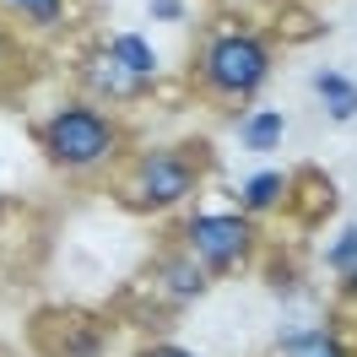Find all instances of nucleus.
I'll use <instances>...</instances> for the list:
<instances>
[{
    "label": "nucleus",
    "mask_w": 357,
    "mask_h": 357,
    "mask_svg": "<svg viewBox=\"0 0 357 357\" xmlns=\"http://www.w3.org/2000/svg\"><path fill=\"white\" fill-rule=\"evenodd\" d=\"M206 82L217 92H227V98H249L266 82V49L255 38H238V33L211 38V49H206Z\"/></svg>",
    "instance_id": "obj_1"
},
{
    "label": "nucleus",
    "mask_w": 357,
    "mask_h": 357,
    "mask_svg": "<svg viewBox=\"0 0 357 357\" xmlns=\"http://www.w3.org/2000/svg\"><path fill=\"white\" fill-rule=\"evenodd\" d=\"M44 146H49V157H60V162H98V157H109V146H114V125L92 109H66L44 125Z\"/></svg>",
    "instance_id": "obj_2"
},
{
    "label": "nucleus",
    "mask_w": 357,
    "mask_h": 357,
    "mask_svg": "<svg viewBox=\"0 0 357 357\" xmlns=\"http://www.w3.org/2000/svg\"><path fill=\"white\" fill-rule=\"evenodd\" d=\"M190 238H195V249H201L211 266H233V260H244L249 255V222L244 217H233V211H206V217H195L190 222Z\"/></svg>",
    "instance_id": "obj_3"
},
{
    "label": "nucleus",
    "mask_w": 357,
    "mask_h": 357,
    "mask_svg": "<svg viewBox=\"0 0 357 357\" xmlns=\"http://www.w3.org/2000/svg\"><path fill=\"white\" fill-rule=\"evenodd\" d=\"M190 162L184 157H168V152H157V157H146L141 162V201H152V206H168V201H178L184 190H190Z\"/></svg>",
    "instance_id": "obj_4"
},
{
    "label": "nucleus",
    "mask_w": 357,
    "mask_h": 357,
    "mask_svg": "<svg viewBox=\"0 0 357 357\" xmlns=\"http://www.w3.org/2000/svg\"><path fill=\"white\" fill-rule=\"evenodd\" d=\"M38 341L54 347V357H92L98 352V331L92 325H76V319H54V325H38Z\"/></svg>",
    "instance_id": "obj_5"
},
{
    "label": "nucleus",
    "mask_w": 357,
    "mask_h": 357,
    "mask_svg": "<svg viewBox=\"0 0 357 357\" xmlns=\"http://www.w3.org/2000/svg\"><path fill=\"white\" fill-rule=\"evenodd\" d=\"M314 87H319V103H325L331 119H352L357 114V87L347 82V76H319Z\"/></svg>",
    "instance_id": "obj_6"
},
{
    "label": "nucleus",
    "mask_w": 357,
    "mask_h": 357,
    "mask_svg": "<svg viewBox=\"0 0 357 357\" xmlns=\"http://www.w3.org/2000/svg\"><path fill=\"white\" fill-rule=\"evenodd\" d=\"M109 54H114L125 70H130V76H152V70H157V54L146 49V38H135V33H119Z\"/></svg>",
    "instance_id": "obj_7"
},
{
    "label": "nucleus",
    "mask_w": 357,
    "mask_h": 357,
    "mask_svg": "<svg viewBox=\"0 0 357 357\" xmlns=\"http://www.w3.org/2000/svg\"><path fill=\"white\" fill-rule=\"evenodd\" d=\"M92 82H98V87L109 92V98H130V87H135V76L125 66H119V60H114V54H103V60H98V66L87 70Z\"/></svg>",
    "instance_id": "obj_8"
},
{
    "label": "nucleus",
    "mask_w": 357,
    "mask_h": 357,
    "mask_svg": "<svg viewBox=\"0 0 357 357\" xmlns=\"http://www.w3.org/2000/svg\"><path fill=\"white\" fill-rule=\"evenodd\" d=\"M282 141V114H255L244 125V146H276Z\"/></svg>",
    "instance_id": "obj_9"
},
{
    "label": "nucleus",
    "mask_w": 357,
    "mask_h": 357,
    "mask_svg": "<svg viewBox=\"0 0 357 357\" xmlns=\"http://www.w3.org/2000/svg\"><path fill=\"white\" fill-rule=\"evenodd\" d=\"M244 201L249 206H276L282 201V174H255L244 184Z\"/></svg>",
    "instance_id": "obj_10"
},
{
    "label": "nucleus",
    "mask_w": 357,
    "mask_h": 357,
    "mask_svg": "<svg viewBox=\"0 0 357 357\" xmlns=\"http://www.w3.org/2000/svg\"><path fill=\"white\" fill-rule=\"evenodd\" d=\"M168 287H174L178 298H195V292L206 287V276L190 266V260H174V266H168Z\"/></svg>",
    "instance_id": "obj_11"
},
{
    "label": "nucleus",
    "mask_w": 357,
    "mask_h": 357,
    "mask_svg": "<svg viewBox=\"0 0 357 357\" xmlns=\"http://www.w3.org/2000/svg\"><path fill=\"white\" fill-rule=\"evenodd\" d=\"M287 357H347L331 335H303V341H287Z\"/></svg>",
    "instance_id": "obj_12"
},
{
    "label": "nucleus",
    "mask_w": 357,
    "mask_h": 357,
    "mask_svg": "<svg viewBox=\"0 0 357 357\" xmlns=\"http://www.w3.org/2000/svg\"><path fill=\"white\" fill-rule=\"evenodd\" d=\"M352 260H357V227H347V233H341V244L331 249V266H341V271H347Z\"/></svg>",
    "instance_id": "obj_13"
},
{
    "label": "nucleus",
    "mask_w": 357,
    "mask_h": 357,
    "mask_svg": "<svg viewBox=\"0 0 357 357\" xmlns=\"http://www.w3.org/2000/svg\"><path fill=\"white\" fill-rule=\"evenodd\" d=\"M17 6H27V11H33V17H44V22L60 17V0H17Z\"/></svg>",
    "instance_id": "obj_14"
},
{
    "label": "nucleus",
    "mask_w": 357,
    "mask_h": 357,
    "mask_svg": "<svg viewBox=\"0 0 357 357\" xmlns=\"http://www.w3.org/2000/svg\"><path fill=\"white\" fill-rule=\"evenodd\" d=\"M178 11H184V6H178V0H152V17H162V22H174Z\"/></svg>",
    "instance_id": "obj_15"
},
{
    "label": "nucleus",
    "mask_w": 357,
    "mask_h": 357,
    "mask_svg": "<svg viewBox=\"0 0 357 357\" xmlns=\"http://www.w3.org/2000/svg\"><path fill=\"white\" fill-rule=\"evenodd\" d=\"M146 357H190V352H178V347H152Z\"/></svg>",
    "instance_id": "obj_16"
},
{
    "label": "nucleus",
    "mask_w": 357,
    "mask_h": 357,
    "mask_svg": "<svg viewBox=\"0 0 357 357\" xmlns=\"http://www.w3.org/2000/svg\"><path fill=\"white\" fill-rule=\"evenodd\" d=\"M0 60H6V38H0Z\"/></svg>",
    "instance_id": "obj_17"
}]
</instances>
